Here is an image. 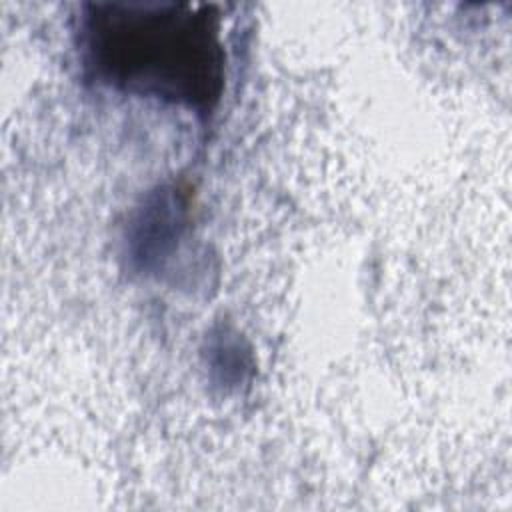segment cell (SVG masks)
I'll list each match as a JSON object with an SVG mask.
<instances>
[{"label": "cell", "instance_id": "6da1fadb", "mask_svg": "<svg viewBox=\"0 0 512 512\" xmlns=\"http://www.w3.org/2000/svg\"><path fill=\"white\" fill-rule=\"evenodd\" d=\"M78 48L86 72L124 94L208 116L224 92L226 54L212 4H84Z\"/></svg>", "mask_w": 512, "mask_h": 512}]
</instances>
